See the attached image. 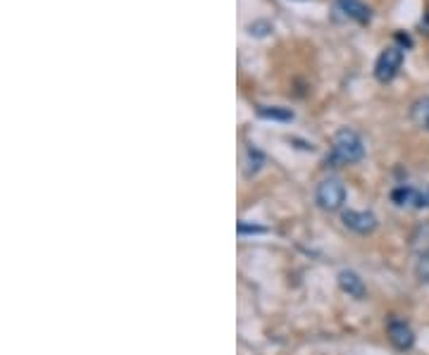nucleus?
I'll list each match as a JSON object with an SVG mask.
<instances>
[{"label": "nucleus", "instance_id": "obj_9", "mask_svg": "<svg viewBox=\"0 0 429 355\" xmlns=\"http://www.w3.org/2000/svg\"><path fill=\"white\" fill-rule=\"evenodd\" d=\"M411 117H413V122L420 129L429 132V95H425V98H420V100H415L413 107H411Z\"/></svg>", "mask_w": 429, "mask_h": 355}, {"label": "nucleus", "instance_id": "obj_11", "mask_svg": "<svg viewBox=\"0 0 429 355\" xmlns=\"http://www.w3.org/2000/svg\"><path fill=\"white\" fill-rule=\"evenodd\" d=\"M413 248L422 253H429V224H422V227H418V231H415L413 236Z\"/></svg>", "mask_w": 429, "mask_h": 355}, {"label": "nucleus", "instance_id": "obj_3", "mask_svg": "<svg viewBox=\"0 0 429 355\" xmlns=\"http://www.w3.org/2000/svg\"><path fill=\"white\" fill-rule=\"evenodd\" d=\"M317 206L327 213H337L346 203V186L339 179H324L315 191Z\"/></svg>", "mask_w": 429, "mask_h": 355}, {"label": "nucleus", "instance_id": "obj_4", "mask_svg": "<svg viewBox=\"0 0 429 355\" xmlns=\"http://www.w3.org/2000/svg\"><path fill=\"white\" fill-rule=\"evenodd\" d=\"M391 201L396 203L398 208L425 210V208H429V186H425V189H415V186H396V189L391 191Z\"/></svg>", "mask_w": 429, "mask_h": 355}, {"label": "nucleus", "instance_id": "obj_5", "mask_svg": "<svg viewBox=\"0 0 429 355\" xmlns=\"http://www.w3.org/2000/svg\"><path fill=\"white\" fill-rule=\"evenodd\" d=\"M341 220L346 227L356 231V234H372V231L377 229V217L367 213V210H346Z\"/></svg>", "mask_w": 429, "mask_h": 355}, {"label": "nucleus", "instance_id": "obj_10", "mask_svg": "<svg viewBox=\"0 0 429 355\" xmlns=\"http://www.w3.org/2000/svg\"><path fill=\"white\" fill-rule=\"evenodd\" d=\"M258 115H260L263 120H275V122H291V120H294V112H291L289 107H277V105L260 107Z\"/></svg>", "mask_w": 429, "mask_h": 355}, {"label": "nucleus", "instance_id": "obj_1", "mask_svg": "<svg viewBox=\"0 0 429 355\" xmlns=\"http://www.w3.org/2000/svg\"><path fill=\"white\" fill-rule=\"evenodd\" d=\"M365 158V143L363 139L353 132V129H339L332 139V150L327 155V165L332 167H344V165H353V162Z\"/></svg>", "mask_w": 429, "mask_h": 355}, {"label": "nucleus", "instance_id": "obj_6", "mask_svg": "<svg viewBox=\"0 0 429 355\" xmlns=\"http://www.w3.org/2000/svg\"><path fill=\"white\" fill-rule=\"evenodd\" d=\"M334 8H337V12H341L346 19H353L358 24H367L372 19V10L363 0H334Z\"/></svg>", "mask_w": 429, "mask_h": 355}, {"label": "nucleus", "instance_id": "obj_12", "mask_svg": "<svg viewBox=\"0 0 429 355\" xmlns=\"http://www.w3.org/2000/svg\"><path fill=\"white\" fill-rule=\"evenodd\" d=\"M415 272H418V279L422 284H429V253H422V255L418 258Z\"/></svg>", "mask_w": 429, "mask_h": 355}, {"label": "nucleus", "instance_id": "obj_8", "mask_svg": "<svg viewBox=\"0 0 429 355\" xmlns=\"http://www.w3.org/2000/svg\"><path fill=\"white\" fill-rule=\"evenodd\" d=\"M339 286H341L351 298H365V282L356 272H349V270L341 272V275H339Z\"/></svg>", "mask_w": 429, "mask_h": 355}, {"label": "nucleus", "instance_id": "obj_2", "mask_svg": "<svg viewBox=\"0 0 429 355\" xmlns=\"http://www.w3.org/2000/svg\"><path fill=\"white\" fill-rule=\"evenodd\" d=\"M403 60H406V48H398V46H389L379 53L377 63H374V77L381 84H389V81L396 79V74L401 72L403 67Z\"/></svg>", "mask_w": 429, "mask_h": 355}, {"label": "nucleus", "instance_id": "obj_7", "mask_svg": "<svg viewBox=\"0 0 429 355\" xmlns=\"http://www.w3.org/2000/svg\"><path fill=\"white\" fill-rule=\"evenodd\" d=\"M389 341L398 351H408L415 344V334L403 319H393V322H389Z\"/></svg>", "mask_w": 429, "mask_h": 355}]
</instances>
